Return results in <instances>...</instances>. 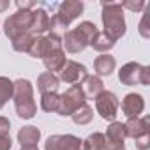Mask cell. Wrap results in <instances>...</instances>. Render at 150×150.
<instances>
[{
  "label": "cell",
  "instance_id": "27",
  "mask_svg": "<svg viewBox=\"0 0 150 150\" xmlns=\"http://www.w3.org/2000/svg\"><path fill=\"white\" fill-rule=\"evenodd\" d=\"M87 150H104L106 146V138L103 132H92L87 139H85Z\"/></svg>",
  "mask_w": 150,
  "mask_h": 150
},
{
  "label": "cell",
  "instance_id": "6",
  "mask_svg": "<svg viewBox=\"0 0 150 150\" xmlns=\"http://www.w3.org/2000/svg\"><path fill=\"white\" fill-rule=\"evenodd\" d=\"M83 9H85V4L81 0H65V2H62L58 6V11L53 16V23L58 25V27L67 28L76 18H80Z\"/></svg>",
  "mask_w": 150,
  "mask_h": 150
},
{
  "label": "cell",
  "instance_id": "26",
  "mask_svg": "<svg viewBox=\"0 0 150 150\" xmlns=\"http://www.w3.org/2000/svg\"><path fill=\"white\" fill-rule=\"evenodd\" d=\"M90 46H92L96 51H99V53H106V51H110V50L115 46V42H113L104 32H97V35L94 37V41L90 42Z\"/></svg>",
  "mask_w": 150,
  "mask_h": 150
},
{
  "label": "cell",
  "instance_id": "33",
  "mask_svg": "<svg viewBox=\"0 0 150 150\" xmlns=\"http://www.w3.org/2000/svg\"><path fill=\"white\" fill-rule=\"evenodd\" d=\"M11 148H13L11 136H0V150H11Z\"/></svg>",
  "mask_w": 150,
  "mask_h": 150
},
{
  "label": "cell",
  "instance_id": "20",
  "mask_svg": "<svg viewBox=\"0 0 150 150\" xmlns=\"http://www.w3.org/2000/svg\"><path fill=\"white\" fill-rule=\"evenodd\" d=\"M41 139V129L35 125H25L18 131V141L21 146L25 145H37Z\"/></svg>",
  "mask_w": 150,
  "mask_h": 150
},
{
  "label": "cell",
  "instance_id": "16",
  "mask_svg": "<svg viewBox=\"0 0 150 150\" xmlns=\"http://www.w3.org/2000/svg\"><path fill=\"white\" fill-rule=\"evenodd\" d=\"M115 67H117V60L110 53H101L94 60V72H96V76H99V78L101 76H111Z\"/></svg>",
  "mask_w": 150,
  "mask_h": 150
},
{
  "label": "cell",
  "instance_id": "24",
  "mask_svg": "<svg viewBox=\"0 0 150 150\" xmlns=\"http://www.w3.org/2000/svg\"><path fill=\"white\" fill-rule=\"evenodd\" d=\"M60 104V94L51 92V94H41V108L46 113H57Z\"/></svg>",
  "mask_w": 150,
  "mask_h": 150
},
{
  "label": "cell",
  "instance_id": "21",
  "mask_svg": "<svg viewBox=\"0 0 150 150\" xmlns=\"http://www.w3.org/2000/svg\"><path fill=\"white\" fill-rule=\"evenodd\" d=\"M35 39H37V35H34L32 32H27V34L18 35L16 39H13L11 42H13L14 51H18V53H28V50L32 48V44H34Z\"/></svg>",
  "mask_w": 150,
  "mask_h": 150
},
{
  "label": "cell",
  "instance_id": "34",
  "mask_svg": "<svg viewBox=\"0 0 150 150\" xmlns=\"http://www.w3.org/2000/svg\"><path fill=\"white\" fill-rule=\"evenodd\" d=\"M9 6H11V2H9V0H0V13L7 11V9H9Z\"/></svg>",
  "mask_w": 150,
  "mask_h": 150
},
{
  "label": "cell",
  "instance_id": "3",
  "mask_svg": "<svg viewBox=\"0 0 150 150\" xmlns=\"http://www.w3.org/2000/svg\"><path fill=\"white\" fill-rule=\"evenodd\" d=\"M118 80L125 87H136V85L148 87L150 85V67L141 65L138 62H127L118 71Z\"/></svg>",
  "mask_w": 150,
  "mask_h": 150
},
{
  "label": "cell",
  "instance_id": "29",
  "mask_svg": "<svg viewBox=\"0 0 150 150\" xmlns=\"http://www.w3.org/2000/svg\"><path fill=\"white\" fill-rule=\"evenodd\" d=\"M120 6H122V9H129L131 13H141L148 4L143 2V0H136V2L134 0H125V2H122Z\"/></svg>",
  "mask_w": 150,
  "mask_h": 150
},
{
  "label": "cell",
  "instance_id": "5",
  "mask_svg": "<svg viewBox=\"0 0 150 150\" xmlns=\"http://www.w3.org/2000/svg\"><path fill=\"white\" fill-rule=\"evenodd\" d=\"M32 28V11H16L4 21V34L9 41L16 39L21 34L30 32Z\"/></svg>",
  "mask_w": 150,
  "mask_h": 150
},
{
  "label": "cell",
  "instance_id": "11",
  "mask_svg": "<svg viewBox=\"0 0 150 150\" xmlns=\"http://www.w3.org/2000/svg\"><path fill=\"white\" fill-rule=\"evenodd\" d=\"M125 136L132 138L134 141L145 136H150V118L148 117H138V118H127L124 124Z\"/></svg>",
  "mask_w": 150,
  "mask_h": 150
},
{
  "label": "cell",
  "instance_id": "19",
  "mask_svg": "<svg viewBox=\"0 0 150 150\" xmlns=\"http://www.w3.org/2000/svg\"><path fill=\"white\" fill-rule=\"evenodd\" d=\"M104 138H106V141H110V143H115V145H125V138H127V136H125V127H124V124L118 122V120L110 122Z\"/></svg>",
  "mask_w": 150,
  "mask_h": 150
},
{
  "label": "cell",
  "instance_id": "14",
  "mask_svg": "<svg viewBox=\"0 0 150 150\" xmlns=\"http://www.w3.org/2000/svg\"><path fill=\"white\" fill-rule=\"evenodd\" d=\"M87 41L76 32V30H67L62 37V48L67 51V53H72V55H76V53H81L85 48H87Z\"/></svg>",
  "mask_w": 150,
  "mask_h": 150
},
{
  "label": "cell",
  "instance_id": "35",
  "mask_svg": "<svg viewBox=\"0 0 150 150\" xmlns=\"http://www.w3.org/2000/svg\"><path fill=\"white\" fill-rule=\"evenodd\" d=\"M20 150H39V146H37V145H25V146H21Z\"/></svg>",
  "mask_w": 150,
  "mask_h": 150
},
{
  "label": "cell",
  "instance_id": "18",
  "mask_svg": "<svg viewBox=\"0 0 150 150\" xmlns=\"http://www.w3.org/2000/svg\"><path fill=\"white\" fill-rule=\"evenodd\" d=\"M60 87V80L57 74L53 72H41L39 78H37V88L41 94H51V92H57Z\"/></svg>",
  "mask_w": 150,
  "mask_h": 150
},
{
  "label": "cell",
  "instance_id": "15",
  "mask_svg": "<svg viewBox=\"0 0 150 150\" xmlns=\"http://www.w3.org/2000/svg\"><path fill=\"white\" fill-rule=\"evenodd\" d=\"M81 90H83V96L85 99H96L103 90H104V83L99 76H96V74H88V76L80 83Z\"/></svg>",
  "mask_w": 150,
  "mask_h": 150
},
{
  "label": "cell",
  "instance_id": "17",
  "mask_svg": "<svg viewBox=\"0 0 150 150\" xmlns=\"http://www.w3.org/2000/svg\"><path fill=\"white\" fill-rule=\"evenodd\" d=\"M44 67H46V71L48 72H60L62 69H64V65L67 64V57H65V51H64V48H60V50H55L53 53H50L44 60Z\"/></svg>",
  "mask_w": 150,
  "mask_h": 150
},
{
  "label": "cell",
  "instance_id": "32",
  "mask_svg": "<svg viewBox=\"0 0 150 150\" xmlns=\"http://www.w3.org/2000/svg\"><path fill=\"white\" fill-rule=\"evenodd\" d=\"M134 143H136V148H138V150H148V148H150V136L139 138V139H136Z\"/></svg>",
  "mask_w": 150,
  "mask_h": 150
},
{
  "label": "cell",
  "instance_id": "7",
  "mask_svg": "<svg viewBox=\"0 0 150 150\" xmlns=\"http://www.w3.org/2000/svg\"><path fill=\"white\" fill-rule=\"evenodd\" d=\"M96 111L99 113V117L103 120L113 122L118 115V108H120V101L117 97V94L110 92V90H103L96 99Z\"/></svg>",
  "mask_w": 150,
  "mask_h": 150
},
{
  "label": "cell",
  "instance_id": "30",
  "mask_svg": "<svg viewBox=\"0 0 150 150\" xmlns=\"http://www.w3.org/2000/svg\"><path fill=\"white\" fill-rule=\"evenodd\" d=\"M11 132V122L7 117H0V136H9Z\"/></svg>",
  "mask_w": 150,
  "mask_h": 150
},
{
  "label": "cell",
  "instance_id": "22",
  "mask_svg": "<svg viewBox=\"0 0 150 150\" xmlns=\"http://www.w3.org/2000/svg\"><path fill=\"white\" fill-rule=\"evenodd\" d=\"M92 118H94V110H92L88 104L80 106L76 111L71 115V120L76 124V125H87V124L92 122Z\"/></svg>",
  "mask_w": 150,
  "mask_h": 150
},
{
  "label": "cell",
  "instance_id": "1",
  "mask_svg": "<svg viewBox=\"0 0 150 150\" xmlns=\"http://www.w3.org/2000/svg\"><path fill=\"white\" fill-rule=\"evenodd\" d=\"M103 13H101V20H103V32L113 41L117 42L118 39H122L127 32V25H125V14L124 9L118 2H103Z\"/></svg>",
  "mask_w": 150,
  "mask_h": 150
},
{
  "label": "cell",
  "instance_id": "28",
  "mask_svg": "<svg viewBox=\"0 0 150 150\" xmlns=\"http://www.w3.org/2000/svg\"><path fill=\"white\" fill-rule=\"evenodd\" d=\"M148 14H150V6H146V11L143 13V18L138 25V32L143 39H150V28H148Z\"/></svg>",
  "mask_w": 150,
  "mask_h": 150
},
{
  "label": "cell",
  "instance_id": "10",
  "mask_svg": "<svg viewBox=\"0 0 150 150\" xmlns=\"http://www.w3.org/2000/svg\"><path fill=\"white\" fill-rule=\"evenodd\" d=\"M88 76V71L83 64L74 62V60H67V64L64 65V69L60 71L58 80L64 81L65 85H78L81 83L85 78Z\"/></svg>",
  "mask_w": 150,
  "mask_h": 150
},
{
  "label": "cell",
  "instance_id": "23",
  "mask_svg": "<svg viewBox=\"0 0 150 150\" xmlns=\"http://www.w3.org/2000/svg\"><path fill=\"white\" fill-rule=\"evenodd\" d=\"M13 92H14V81H11L6 76H0V110L9 103V99H13Z\"/></svg>",
  "mask_w": 150,
  "mask_h": 150
},
{
  "label": "cell",
  "instance_id": "2",
  "mask_svg": "<svg viewBox=\"0 0 150 150\" xmlns=\"http://www.w3.org/2000/svg\"><path fill=\"white\" fill-rule=\"evenodd\" d=\"M13 101H14V108L20 118L23 120H30L35 117L37 113V104L34 99V87L28 80L20 78L14 81V92H13Z\"/></svg>",
  "mask_w": 150,
  "mask_h": 150
},
{
  "label": "cell",
  "instance_id": "4",
  "mask_svg": "<svg viewBox=\"0 0 150 150\" xmlns=\"http://www.w3.org/2000/svg\"><path fill=\"white\" fill-rule=\"evenodd\" d=\"M87 104V99L83 96V90L78 85H71L64 94H60V104H58V115L60 117H71L80 106Z\"/></svg>",
  "mask_w": 150,
  "mask_h": 150
},
{
  "label": "cell",
  "instance_id": "8",
  "mask_svg": "<svg viewBox=\"0 0 150 150\" xmlns=\"http://www.w3.org/2000/svg\"><path fill=\"white\" fill-rule=\"evenodd\" d=\"M62 48V37L57 35V34H48V35H39L32 48L28 50V55L34 57V58H41L44 60L50 53H53L55 50H60Z\"/></svg>",
  "mask_w": 150,
  "mask_h": 150
},
{
  "label": "cell",
  "instance_id": "9",
  "mask_svg": "<svg viewBox=\"0 0 150 150\" xmlns=\"http://www.w3.org/2000/svg\"><path fill=\"white\" fill-rule=\"evenodd\" d=\"M44 150H87V145L74 134H53L44 141Z\"/></svg>",
  "mask_w": 150,
  "mask_h": 150
},
{
  "label": "cell",
  "instance_id": "13",
  "mask_svg": "<svg viewBox=\"0 0 150 150\" xmlns=\"http://www.w3.org/2000/svg\"><path fill=\"white\" fill-rule=\"evenodd\" d=\"M55 27V23H53V18H50V14L44 11V9H41V7H35L34 11H32V28H30V32L34 34V35H41V34H44V32H48V30H51Z\"/></svg>",
  "mask_w": 150,
  "mask_h": 150
},
{
  "label": "cell",
  "instance_id": "12",
  "mask_svg": "<svg viewBox=\"0 0 150 150\" xmlns=\"http://www.w3.org/2000/svg\"><path fill=\"white\" fill-rule=\"evenodd\" d=\"M143 110H145V99H143L141 94L131 92L122 99V113H124V117L138 118V117H141Z\"/></svg>",
  "mask_w": 150,
  "mask_h": 150
},
{
  "label": "cell",
  "instance_id": "31",
  "mask_svg": "<svg viewBox=\"0 0 150 150\" xmlns=\"http://www.w3.org/2000/svg\"><path fill=\"white\" fill-rule=\"evenodd\" d=\"M16 7H18V11H34L35 2H32V0H18Z\"/></svg>",
  "mask_w": 150,
  "mask_h": 150
},
{
  "label": "cell",
  "instance_id": "25",
  "mask_svg": "<svg viewBox=\"0 0 150 150\" xmlns=\"http://www.w3.org/2000/svg\"><path fill=\"white\" fill-rule=\"evenodd\" d=\"M74 30H76L85 41H87V44L90 46V42L94 41V37L97 35V27H96V23H92V21H81L76 28H74Z\"/></svg>",
  "mask_w": 150,
  "mask_h": 150
}]
</instances>
